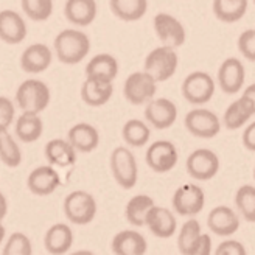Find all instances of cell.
Listing matches in <instances>:
<instances>
[{"mask_svg":"<svg viewBox=\"0 0 255 255\" xmlns=\"http://www.w3.org/2000/svg\"><path fill=\"white\" fill-rule=\"evenodd\" d=\"M235 204L248 223H255V187L241 185L235 193Z\"/></svg>","mask_w":255,"mask_h":255,"instance_id":"35","label":"cell"},{"mask_svg":"<svg viewBox=\"0 0 255 255\" xmlns=\"http://www.w3.org/2000/svg\"><path fill=\"white\" fill-rule=\"evenodd\" d=\"M8 213V201L5 198V195L0 191V220H3Z\"/></svg>","mask_w":255,"mask_h":255,"instance_id":"43","label":"cell"},{"mask_svg":"<svg viewBox=\"0 0 255 255\" xmlns=\"http://www.w3.org/2000/svg\"><path fill=\"white\" fill-rule=\"evenodd\" d=\"M201 224L196 220H188L182 224L181 232L177 235V249L184 255H193L196 245L201 238Z\"/></svg>","mask_w":255,"mask_h":255,"instance_id":"33","label":"cell"},{"mask_svg":"<svg viewBox=\"0 0 255 255\" xmlns=\"http://www.w3.org/2000/svg\"><path fill=\"white\" fill-rule=\"evenodd\" d=\"M207 226L218 237H231L240 229V218L227 206H218L210 210L207 216Z\"/></svg>","mask_w":255,"mask_h":255,"instance_id":"17","label":"cell"},{"mask_svg":"<svg viewBox=\"0 0 255 255\" xmlns=\"http://www.w3.org/2000/svg\"><path fill=\"white\" fill-rule=\"evenodd\" d=\"M52 50L45 44H31L23 50L20 56V67L25 73H42L52 64Z\"/></svg>","mask_w":255,"mask_h":255,"instance_id":"19","label":"cell"},{"mask_svg":"<svg viewBox=\"0 0 255 255\" xmlns=\"http://www.w3.org/2000/svg\"><path fill=\"white\" fill-rule=\"evenodd\" d=\"M114 16L125 22H135L145 16L148 9V0H109Z\"/></svg>","mask_w":255,"mask_h":255,"instance_id":"30","label":"cell"},{"mask_svg":"<svg viewBox=\"0 0 255 255\" xmlns=\"http://www.w3.org/2000/svg\"><path fill=\"white\" fill-rule=\"evenodd\" d=\"M14 131L19 140L25 143H33L37 138L42 135L44 131V125L37 112H30V111H23L22 116L17 119Z\"/></svg>","mask_w":255,"mask_h":255,"instance_id":"28","label":"cell"},{"mask_svg":"<svg viewBox=\"0 0 255 255\" xmlns=\"http://www.w3.org/2000/svg\"><path fill=\"white\" fill-rule=\"evenodd\" d=\"M73 245V232L70 226L64 223H56L48 229L45 238H44V246L48 254L61 255L70 251Z\"/></svg>","mask_w":255,"mask_h":255,"instance_id":"24","label":"cell"},{"mask_svg":"<svg viewBox=\"0 0 255 255\" xmlns=\"http://www.w3.org/2000/svg\"><path fill=\"white\" fill-rule=\"evenodd\" d=\"M254 114H255V106L252 103V100L243 95L227 106L223 117L224 126L231 131H237L252 119Z\"/></svg>","mask_w":255,"mask_h":255,"instance_id":"20","label":"cell"},{"mask_svg":"<svg viewBox=\"0 0 255 255\" xmlns=\"http://www.w3.org/2000/svg\"><path fill=\"white\" fill-rule=\"evenodd\" d=\"M243 145L246 149L255 152V122L246 126L243 132Z\"/></svg>","mask_w":255,"mask_h":255,"instance_id":"41","label":"cell"},{"mask_svg":"<svg viewBox=\"0 0 255 255\" xmlns=\"http://www.w3.org/2000/svg\"><path fill=\"white\" fill-rule=\"evenodd\" d=\"M111 171L116 182L125 188L131 190L138 179V167L135 156L125 146H117L111 154Z\"/></svg>","mask_w":255,"mask_h":255,"instance_id":"5","label":"cell"},{"mask_svg":"<svg viewBox=\"0 0 255 255\" xmlns=\"http://www.w3.org/2000/svg\"><path fill=\"white\" fill-rule=\"evenodd\" d=\"M111 248L117 255H143L148 249V243L137 231H122L112 238Z\"/></svg>","mask_w":255,"mask_h":255,"instance_id":"23","label":"cell"},{"mask_svg":"<svg viewBox=\"0 0 255 255\" xmlns=\"http://www.w3.org/2000/svg\"><path fill=\"white\" fill-rule=\"evenodd\" d=\"M184 123L187 131L199 138H213L221 131V122L218 116L213 111L204 108H196L187 112Z\"/></svg>","mask_w":255,"mask_h":255,"instance_id":"9","label":"cell"},{"mask_svg":"<svg viewBox=\"0 0 255 255\" xmlns=\"http://www.w3.org/2000/svg\"><path fill=\"white\" fill-rule=\"evenodd\" d=\"M64 213L66 218L76 224L86 226L92 223L97 215V201L95 198L84 190H75L64 199Z\"/></svg>","mask_w":255,"mask_h":255,"instance_id":"2","label":"cell"},{"mask_svg":"<svg viewBox=\"0 0 255 255\" xmlns=\"http://www.w3.org/2000/svg\"><path fill=\"white\" fill-rule=\"evenodd\" d=\"M27 36V23L16 11H0V39L6 44H20Z\"/></svg>","mask_w":255,"mask_h":255,"instance_id":"18","label":"cell"},{"mask_svg":"<svg viewBox=\"0 0 255 255\" xmlns=\"http://www.w3.org/2000/svg\"><path fill=\"white\" fill-rule=\"evenodd\" d=\"M0 160L11 168L19 167L22 162V151L8 129L0 131Z\"/></svg>","mask_w":255,"mask_h":255,"instance_id":"34","label":"cell"},{"mask_svg":"<svg viewBox=\"0 0 255 255\" xmlns=\"http://www.w3.org/2000/svg\"><path fill=\"white\" fill-rule=\"evenodd\" d=\"M2 254L3 255H31L33 245L30 238L25 234L14 232L12 235H9L8 241L2 249Z\"/></svg>","mask_w":255,"mask_h":255,"instance_id":"37","label":"cell"},{"mask_svg":"<svg viewBox=\"0 0 255 255\" xmlns=\"http://www.w3.org/2000/svg\"><path fill=\"white\" fill-rule=\"evenodd\" d=\"M97 2L95 0H67L64 6L66 19L78 27H87L97 17Z\"/></svg>","mask_w":255,"mask_h":255,"instance_id":"25","label":"cell"},{"mask_svg":"<svg viewBox=\"0 0 255 255\" xmlns=\"http://www.w3.org/2000/svg\"><path fill=\"white\" fill-rule=\"evenodd\" d=\"M16 101L22 111L41 114L50 105V89L41 80H25L16 91Z\"/></svg>","mask_w":255,"mask_h":255,"instance_id":"4","label":"cell"},{"mask_svg":"<svg viewBox=\"0 0 255 255\" xmlns=\"http://www.w3.org/2000/svg\"><path fill=\"white\" fill-rule=\"evenodd\" d=\"M122 135L125 142L132 148H142L148 143L151 137V131L146 123L138 119L128 120L122 129Z\"/></svg>","mask_w":255,"mask_h":255,"instance_id":"32","label":"cell"},{"mask_svg":"<svg viewBox=\"0 0 255 255\" xmlns=\"http://www.w3.org/2000/svg\"><path fill=\"white\" fill-rule=\"evenodd\" d=\"M157 91V81L148 72H134L126 78L123 95L134 106L145 105L151 101Z\"/></svg>","mask_w":255,"mask_h":255,"instance_id":"7","label":"cell"},{"mask_svg":"<svg viewBox=\"0 0 255 255\" xmlns=\"http://www.w3.org/2000/svg\"><path fill=\"white\" fill-rule=\"evenodd\" d=\"M254 3H255V0H254Z\"/></svg>","mask_w":255,"mask_h":255,"instance_id":"47","label":"cell"},{"mask_svg":"<svg viewBox=\"0 0 255 255\" xmlns=\"http://www.w3.org/2000/svg\"><path fill=\"white\" fill-rule=\"evenodd\" d=\"M67 140L72 143V146L80 152H92L100 145V134L97 128L89 123H76L73 125L69 134Z\"/></svg>","mask_w":255,"mask_h":255,"instance_id":"22","label":"cell"},{"mask_svg":"<svg viewBox=\"0 0 255 255\" xmlns=\"http://www.w3.org/2000/svg\"><path fill=\"white\" fill-rule=\"evenodd\" d=\"M215 80L202 70L191 72L182 83V97L191 105H206L215 94Z\"/></svg>","mask_w":255,"mask_h":255,"instance_id":"6","label":"cell"},{"mask_svg":"<svg viewBox=\"0 0 255 255\" xmlns=\"http://www.w3.org/2000/svg\"><path fill=\"white\" fill-rule=\"evenodd\" d=\"M145 119L156 129H168L177 120V108L168 98H152L146 103Z\"/></svg>","mask_w":255,"mask_h":255,"instance_id":"14","label":"cell"},{"mask_svg":"<svg viewBox=\"0 0 255 255\" xmlns=\"http://www.w3.org/2000/svg\"><path fill=\"white\" fill-rule=\"evenodd\" d=\"M145 159L152 171L162 174L171 171L176 167L179 154H177L174 143L168 142V140H157V142L151 143L146 149Z\"/></svg>","mask_w":255,"mask_h":255,"instance_id":"11","label":"cell"},{"mask_svg":"<svg viewBox=\"0 0 255 255\" xmlns=\"http://www.w3.org/2000/svg\"><path fill=\"white\" fill-rule=\"evenodd\" d=\"M179 56L176 50L168 45H162L151 50L145 59V72H148L157 83L170 80L177 70Z\"/></svg>","mask_w":255,"mask_h":255,"instance_id":"3","label":"cell"},{"mask_svg":"<svg viewBox=\"0 0 255 255\" xmlns=\"http://www.w3.org/2000/svg\"><path fill=\"white\" fill-rule=\"evenodd\" d=\"M243 95L249 97V98L252 100V103H254V106H255V83H254V84H251V86H248V87L245 89V92H243Z\"/></svg>","mask_w":255,"mask_h":255,"instance_id":"44","label":"cell"},{"mask_svg":"<svg viewBox=\"0 0 255 255\" xmlns=\"http://www.w3.org/2000/svg\"><path fill=\"white\" fill-rule=\"evenodd\" d=\"M246 70L238 58H227L218 69V86L227 95L238 94L245 86Z\"/></svg>","mask_w":255,"mask_h":255,"instance_id":"13","label":"cell"},{"mask_svg":"<svg viewBox=\"0 0 255 255\" xmlns=\"http://www.w3.org/2000/svg\"><path fill=\"white\" fill-rule=\"evenodd\" d=\"M238 50L248 61L255 62V28L243 31L238 37Z\"/></svg>","mask_w":255,"mask_h":255,"instance_id":"38","label":"cell"},{"mask_svg":"<svg viewBox=\"0 0 255 255\" xmlns=\"http://www.w3.org/2000/svg\"><path fill=\"white\" fill-rule=\"evenodd\" d=\"M45 159L50 165L55 167H72L76 162V149L72 146L69 140L53 138L45 145Z\"/></svg>","mask_w":255,"mask_h":255,"instance_id":"26","label":"cell"},{"mask_svg":"<svg viewBox=\"0 0 255 255\" xmlns=\"http://www.w3.org/2000/svg\"><path fill=\"white\" fill-rule=\"evenodd\" d=\"M27 185L33 195L48 196L61 185V177L52 165H42L30 173Z\"/></svg>","mask_w":255,"mask_h":255,"instance_id":"15","label":"cell"},{"mask_svg":"<svg viewBox=\"0 0 255 255\" xmlns=\"http://www.w3.org/2000/svg\"><path fill=\"white\" fill-rule=\"evenodd\" d=\"M114 86L112 81L100 80V78H86V81L81 86V98L86 105L98 108L106 105L112 98Z\"/></svg>","mask_w":255,"mask_h":255,"instance_id":"21","label":"cell"},{"mask_svg":"<svg viewBox=\"0 0 255 255\" xmlns=\"http://www.w3.org/2000/svg\"><path fill=\"white\" fill-rule=\"evenodd\" d=\"M254 179H255V167H254Z\"/></svg>","mask_w":255,"mask_h":255,"instance_id":"46","label":"cell"},{"mask_svg":"<svg viewBox=\"0 0 255 255\" xmlns=\"http://www.w3.org/2000/svg\"><path fill=\"white\" fill-rule=\"evenodd\" d=\"M206 206V193L199 185H181L173 195V209L181 216H195Z\"/></svg>","mask_w":255,"mask_h":255,"instance_id":"10","label":"cell"},{"mask_svg":"<svg viewBox=\"0 0 255 255\" xmlns=\"http://www.w3.org/2000/svg\"><path fill=\"white\" fill-rule=\"evenodd\" d=\"M212 252V238L206 234H202L198 245H196V249L193 252V255H209Z\"/></svg>","mask_w":255,"mask_h":255,"instance_id":"42","label":"cell"},{"mask_svg":"<svg viewBox=\"0 0 255 255\" xmlns=\"http://www.w3.org/2000/svg\"><path fill=\"white\" fill-rule=\"evenodd\" d=\"M55 52L62 64L75 66V64L81 62L91 52V39L86 33L80 30H62L55 37Z\"/></svg>","mask_w":255,"mask_h":255,"instance_id":"1","label":"cell"},{"mask_svg":"<svg viewBox=\"0 0 255 255\" xmlns=\"http://www.w3.org/2000/svg\"><path fill=\"white\" fill-rule=\"evenodd\" d=\"M119 75V61L109 53L95 55L86 66V76L114 81Z\"/></svg>","mask_w":255,"mask_h":255,"instance_id":"27","label":"cell"},{"mask_svg":"<svg viewBox=\"0 0 255 255\" xmlns=\"http://www.w3.org/2000/svg\"><path fill=\"white\" fill-rule=\"evenodd\" d=\"M5 234H6V231H5V227L2 224V220H0V245H2V241L5 238Z\"/></svg>","mask_w":255,"mask_h":255,"instance_id":"45","label":"cell"},{"mask_svg":"<svg viewBox=\"0 0 255 255\" xmlns=\"http://www.w3.org/2000/svg\"><path fill=\"white\" fill-rule=\"evenodd\" d=\"M152 23H154V31L163 45H168L173 48L184 45L187 39V33L179 19H176L174 16L168 14V12H159V14L154 16Z\"/></svg>","mask_w":255,"mask_h":255,"instance_id":"12","label":"cell"},{"mask_svg":"<svg viewBox=\"0 0 255 255\" xmlns=\"http://www.w3.org/2000/svg\"><path fill=\"white\" fill-rule=\"evenodd\" d=\"M213 14L224 23H235L248 11V0H213Z\"/></svg>","mask_w":255,"mask_h":255,"instance_id":"29","label":"cell"},{"mask_svg":"<svg viewBox=\"0 0 255 255\" xmlns=\"http://www.w3.org/2000/svg\"><path fill=\"white\" fill-rule=\"evenodd\" d=\"M216 255H246V248L237 240H226L218 245L215 251Z\"/></svg>","mask_w":255,"mask_h":255,"instance_id":"40","label":"cell"},{"mask_svg":"<svg viewBox=\"0 0 255 255\" xmlns=\"http://www.w3.org/2000/svg\"><path fill=\"white\" fill-rule=\"evenodd\" d=\"M145 226H148L151 234L157 238H170L177 231V221L173 212L156 204L148 212Z\"/></svg>","mask_w":255,"mask_h":255,"instance_id":"16","label":"cell"},{"mask_svg":"<svg viewBox=\"0 0 255 255\" xmlns=\"http://www.w3.org/2000/svg\"><path fill=\"white\" fill-rule=\"evenodd\" d=\"M23 12L34 22L47 20L53 12V0H22Z\"/></svg>","mask_w":255,"mask_h":255,"instance_id":"36","label":"cell"},{"mask_svg":"<svg viewBox=\"0 0 255 255\" xmlns=\"http://www.w3.org/2000/svg\"><path fill=\"white\" fill-rule=\"evenodd\" d=\"M154 206V199L148 195H135L132 196L126 204L125 215L128 223H131L135 227L145 226L146 215L151 210V207Z\"/></svg>","mask_w":255,"mask_h":255,"instance_id":"31","label":"cell"},{"mask_svg":"<svg viewBox=\"0 0 255 255\" xmlns=\"http://www.w3.org/2000/svg\"><path fill=\"white\" fill-rule=\"evenodd\" d=\"M187 173L196 181H210L220 171V157L209 148H198L187 157Z\"/></svg>","mask_w":255,"mask_h":255,"instance_id":"8","label":"cell"},{"mask_svg":"<svg viewBox=\"0 0 255 255\" xmlns=\"http://www.w3.org/2000/svg\"><path fill=\"white\" fill-rule=\"evenodd\" d=\"M16 109L12 101L6 97H0V131H5L12 125Z\"/></svg>","mask_w":255,"mask_h":255,"instance_id":"39","label":"cell"}]
</instances>
